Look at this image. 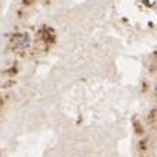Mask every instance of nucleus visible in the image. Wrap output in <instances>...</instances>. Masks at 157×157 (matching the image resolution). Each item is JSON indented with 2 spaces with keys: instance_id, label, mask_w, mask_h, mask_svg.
<instances>
[{
  "instance_id": "nucleus-1",
  "label": "nucleus",
  "mask_w": 157,
  "mask_h": 157,
  "mask_svg": "<svg viewBox=\"0 0 157 157\" xmlns=\"http://www.w3.org/2000/svg\"><path fill=\"white\" fill-rule=\"evenodd\" d=\"M28 45H30V36L27 33H20V35L13 36V48L25 50V48H28Z\"/></svg>"
}]
</instances>
